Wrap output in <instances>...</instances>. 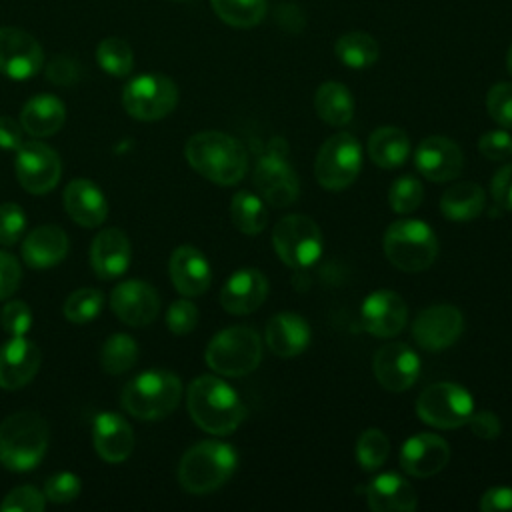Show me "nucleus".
<instances>
[{
    "instance_id": "obj_1",
    "label": "nucleus",
    "mask_w": 512,
    "mask_h": 512,
    "mask_svg": "<svg viewBox=\"0 0 512 512\" xmlns=\"http://www.w3.org/2000/svg\"><path fill=\"white\" fill-rule=\"evenodd\" d=\"M184 156L200 176L220 186L240 182L248 170V152L244 144L218 130L190 136L184 146Z\"/></svg>"
},
{
    "instance_id": "obj_2",
    "label": "nucleus",
    "mask_w": 512,
    "mask_h": 512,
    "mask_svg": "<svg viewBox=\"0 0 512 512\" xmlns=\"http://www.w3.org/2000/svg\"><path fill=\"white\" fill-rule=\"evenodd\" d=\"M186 406L196 426L216 436L232 434L246 416L238 392L216 376L192 380L186 390Z\"/></svg>"
},
{
    "instance_id": "obj_3",
    "label": "nucleus",
    "mask_w": 512,
    "mask_h": 512,
    "mask_svg": "<svg viewBox=\"0 0 512 512\" xmlns=\"http://www.w3.org/2000/svg\"><path fill=\"white\" fill-rule=\"evenodd\" d=\"M48 448V424L32 410L10 414L0 424V462L14 472L36 468Z\"/></svg>"
},
{
    "instance_id": "obj_4",
    "label": "nucleus",
    "mask_w": 512,
    "mask_h": 512,
    "mask_svg": "<svg viewBox=\"0 0 512 512\" xmlns=\"http://www.w3.org/2000/svg\"><path fill=\"white\" fill-rule=\"evenodd\" d=\"M236 450L218 440H204L188 448L178 466V480L190 494H208L220 488L236 470Z\"/></svg>"
},
{
    "instance_id": "obj_5",
    "label": "nucleus",
    "mask_w": 512,
    "mask_h": 512,
    "mask_svg": "<svg viewBox=\"0 0 512 512\" xmlns=\"http://www.w3.org/2000/svg\"><path fill=\"white\" fill-rule=\"evenodd\" d=\"M182 382L168 370H148L132 378L122 390V408L140 420H160L180 402Z\"/></svg>"
},
{
    "instance_id": "obj_6",
    "label": "nucleus",
    "mask_w": 512,
    "mask_h": 512,
    "mask_svg": "<svg viewBox=\"0 0 512 512\" xmlns=\"http://www.w3.org/2000/svg\"><path fill=\"white\" fill-rule=\"evenodd\" d=\"M384 254L402 272H422L438 256V238L422 220H396L384 234Z\"/></svg>"
},
{
    "instance_id": "obj_7",
    "label": "nucleus",
    "mask_w": 512,
    "mask_h": 512,
    "mask_svg": "<svg viewBox=\"0 0 512 512\" xmlns=\"http://www.w3.org/2000/svg\"><path fill=\"white\" fill-rule=\"evenodd\" d=\"M206 364L222 376H244L262 360V340L254 328L230 326L220 330L206 346Z\"/></svg>"
},
{
    "instance_id": "obj_8",
    "label": "nucleus",
    "mask_w": 512,
    "mask_h": 512,
    "mask_svg": "<svg viewBox=\"0 0 512 512\" xmlns=\"http://www.w3.org/2000/svg\"><path fill=\"white\" fill-rule=\"evenodd\" d=\"M278 258L294 270L310 268L322 256V232L318 224L304 214H288L280 218L272 232Z\"/></svg>"
},
{
    "instance_id": "obj_9",
    "label": "nucleus",
    "mask_w": 512,
    "mask_h": 512,
    "mask_svg": "<svg viewBox=\"0 0 512 512\" xmlns=\"http://www.w3.org/2000/svg\"><path fill=\"white\" fill-rule=\"evenodd\" d=\"M474 412L472 394L456 382H434L416 400V414L434 428L452 430L468 422Z\"/></svg>"
},
{
    "instance_id": "obj_10",
    "label": "nucleus",
    "mask_w": 512,
    "mask_h": 512,
    "mask_svg": "<svg viewBox=\"0 0 512 512\" xmlns=\"http://www.w3.org/2000/svg\"><path fill=\"white\" fill-rule=\"evenodd\" d=\"M362 170V148L348 132L332 134L318 150L314 176L326 190L338 192L348 188Z\"/></svg>"
},
{
    "instance_id": "obj_11",
    "label": "nucleus",
    "mask_w": 512,
    "mask_h": 512,
    "mask_svg": "<svg viewBox=\"0 0 512 512\" xmlns=\"http://www.w3.org/2000/svg\"><path fill=\"white\" fill-rule=\"evenodd\" d=\"M178 104V86L164 74H142L132 78L122 92L124 110L142 122L168 116Z\"/></svg>"
},
{
    "instance_id": "obj_12",
    "label": "nucleus",
    "mask_w": 512,
    "mask_h": 512,
    "mask_svg": "<svg viewBox=\"0 0 512 512\" xmlns=\"http://www.w3.org/2000/svg\"><path fill=\"white\" fill-rule=\"evenodd\" d=\"M14 168L20 186L38 196L50 192L62 176L60 156L48 144L38 140L22 142V146L16 150Z\"/></svg>"
},
{
    "instance_id": "obj_13",
    "label": "nucleus",
    "mask_w": 512,
    "mask_h": 512,
    "mask_svg": "<svg viewBox=\"0 0 512 512\" xmlns=\"http://www.w3.org/2000/svg\"><path fill=\"white\" fill-rule=\"evenodd\" d=\"M254 186L270 206L284 208L290 206L300 192V182L290 166L286 154L278 148H270L258 158L254 168Z\"/></svg>"
},
{
    "instance_id": "obj_14",
    "label": "nucleus",
    "mask_w": 512,
    "mask_h": 512,
    "mask_svg": "<svg viewBox=\"0 0 512 512\" xmlns=\"http://www.w3.org/2000/svg\"><path fill=\"white\" fill-rule=\"evenodd\" d=\"M44 66V50L26 30L0 28V72L12 80H28Z\"/></svg>"
},
{
    "instance_id": "obj_15",
    "label": "nucleus",
    "mask_w": 512,
    "mask_h": 512,
    "mask_svg": "<svg viewBox=\"0 0 512 512\" xmlns=\"http://www.w3.org/2000/svg\"><path fill=\"white\" fill-rule=\"evenodd\" d=\"M464 328L462 312L452 304H432L424 308L414 324L412 336L420 348L436 352L452 346Z\"/></svg>"
},
{
    "instance_id": "obj_16",
    "label": "nucleus",
    "mask_w": 512,
    "mask_h": 512,
    "mask_svg": "<svg viewBox=\"0 0 512 512\" xmlns=\"http://www.w3.org/2000/svg\"><path fill=\"white\" fill-rule=\"evenodd\" d=\"M372 370L382 388L390 392H404L420 376V358L408 344L390 342L376 350Z\"/></svg>"
},
{
    "instance_id": "obj_17",
    "label": "nucleus",
    "mask_w": 512,
    "mask_h": 512,
    "mask_svg": "<svg viewBox=\"0 0 512 512\" xmlns=\"http://www.w3.org/2000/svg\"><path fill=\"white\" fill-rule=\"evenodd\" d=\"M406 318V302L392 290H376L368 294L360 308L362 328L376 338L396 336L406 326Z\"/></svg>"
},
{
    "instance_id": "obj_18",
    "label": "nucleus",
    "mask_w": 512,
    "mask_h": 512,
    "mask_svg": "<svg viewBox=\"0 0 512 512\" xmlns=\"http://www.w3.org/2000/svg\"><path fill=\"white\" fill-rule=\"evenodd\" d=\"M414 164L426 180L448 182L460 176L464 154L454 140L446 136H428L418 144Z\"/></svg>"
},
{
    "instance_id": "obj_19",
    "label": "nucleus",
    "mask_w": 512,
    "mask_h": 512,
    "mask_svg": "<svg viewBox=\"0 0 512 512\" xmlns=\"http://www.w3.org/2000/svg\"><path fill=\"white\" fill-rule=\"evenodd\" d=\"M110 308L124 324L146 326L158 316L160 298L148 282L124 280L112 290Z\"/></svg>"
},
{
    "instance_id": "obj_20",
    "label": "nucleus",
    "mask_w": 512,
    "mask_h": 512,
    "mask_svg": "<svg viewBox=\"0 0 512 512\" xmlns=\"http://www.w3.org/2000/svg\"><path fill=\"white\" fill-rule=\"evenodd\" d=\"M450 460L448 442L430 432L410 436L400 450V466L414 478H428L438 474Z\"/></svg>"
},
{
    "instance_id": "obj_21",
    "label": "nucleus",
    "mask_w": 512,
    "mask_h": 512,
    "mask_svg": "<svg viewBox=\"0 0 512 512\" xmlns=\"http://www.w3.org/2000/svg\"><path fill=\"white\" fill-rule=\"evenodd\" d=\"M40 348L26 336H12L0 346V388L18 390L26 386L40 368Z\"/></svg>"
},
{
    "instance_id": "obj_22",
    "label": "nucleus",
    "mask_w": 512,
    "mask_h": 512,
    "mask_svg": "<svg viewBox=\"0 0 512 512\" xmlns=\"http://www.w3.org/2000/svg\"><path fill=\"white\" fill-rule=\"evenodd\" d=\"M268 296V280L256 268L236 270L220 290V304L228 314H250L258 310Z\"/></svg>"
},
{
    "instance_id": "obj_23",
    "label": "nucleus",
    "mask_w": 512,
    "mask_h": 512,
    "mask_svg": "<svg viewBox=\"0 0 512 512\" xmlns=\"http://www.w3.org/2000/svg\"><path fill=\"white\" fill-rule=\"evenodd\" d=\"M130 240L118 228H104L90 246V264L98 278L112 280L122 276L130 266Z\"/></svg>"
},
{
    "instance_id": "obj_24",
    "label": "nucleus",
    "mask_w": 512,
    "mask_h": 512,
    "mask_svg": "<svg viewBox=\"0 0 512 512\" xmlns=\"http://www.w3.org/2000/svg\"><path fill=\"white\" fill-rule=\"evenodd\" d=\"M170 280L182 296H200L208 290L212 274L206 256L194 246H178L170 256Z\"/></svg>"
},
{
    "instance_id": "obj_25",
    "label": "nucleus",
    "mask_w": 512,
    "mask_h": 512,
    "mask_svg": "<svg viewBox=\"0 0 512 512\" xmlns=\"http://www.w3.org/2000/svg\"><path fill=\"white\" fill-rule=\"evenodd\" d=\"M92 440L98 456L112 464L124 462L134 448V432L116 412H100L94 418Z\"/></svg>"
},
{
    "instance_id": "obj_26",
    "label": "nucleus",
    "mask_w": 512,
    "mask_h": 512,
    "mask_svg": "<svg viewBox=\"0 0 512 512\" xmlns=\"http://www.w3.org/2000/svg\"><path fill=\"white\" fill-rule=\"evenodd\" d=\"M62 202L68 216L84 228H96L108 216V202L102 190L86 178L68 182L62 194Z\"/></svg>"
},
{
    "instance_id": "obj_27",
    "label": "nucleus",
    "mask_w": 512,
    "mask_h": 512,
    "mask_svg": "<svg viewBox=\"0 0 512 512\" xmlns=\"http://www.w3.org/2000/svg\"><path fill=\"white\" fill-rule=\"evenodd\" d=\"M264 338L270 352H274L280 358H292L308 348L312 330L310 324L300 314L280 312L268 320Z\"/></svg>"
},
{
    "instance_id": "obj_28",
    "label": "nucleus",
    "mask_w": 512,
    "mask_h": 512,
    "mask_svg": "<svg viewBox=\"0 0 512 512\" xmlns=\"http://www.w3.org/2000/svg\"><path fill=\"white\" fill-rule=\"evenodd\" d=\"M366 502L374 512H412L418 506V496L408 480L386 472L366 486Z\"/></svg>"
},
{
    "instance_id": "obj_29",
    "label": "nucleus",
    "mask_w": 512,
    "mask_h": 512,
    "mask_svg": "<svg viewBox=\"0 0 512 512\" xmlns=\"http://www.w3.org/2000/svg\"><path fill=\"white\" fill-rule=\"evenodd\" d=\"M68 252V236L54 224L34 228L22 242V258L30 268L42 270L56 266Z\"/></svg>"
},
{
    "instance_id": "obj_30",
    "label": "nucleus",
    "mask_w": 512,
    "mask_h": 512,
    "mask_svg": "<svg viewBox=\"0 0 512 512\" xmlns=\"http://www.w3.org/2000/svg\"><path fill=\"white\" fill-rule=\"evenodd\" d=\"M64 120H66V106L54 94L32 96L20 112L22 128L36 138L56 134L64 126Z\"/></svg>"
},
{
    "instance_id": "obj_31",
    "label": "nucleus",
    "mask_w": 512,
    "mask_h": 512,
    "mask_svg": "<svg viewBox=\"0 0 512 512\" xmlns=\"http://www.w3.org/2000/svg\"><path fill=\"white\" fill-rule=\"evenodd\" d=\"M486 208V192L476 182H456L444 190L440 198V212L452 222H468Z\"/></svg>"
},
{
    "instance_id": "obj_32",
    "label": "nucleus",
    "mask_w": 512,
    "mask_h": 512,
    "mask_svg": "<svg viewBox=\"0 0 512 512\" xmlns=\"http://www.w3.org/2000/svg\"><path fill=\"white\" fill-rule=\"evenodd\" d=\"M368 154L380 168H398L410 154V138L398 126H380L368 138Z\"/></svg>"
},
{
    "instance_id": "obj_33",
    "label": "nucleus",
    "mask_w": 512,
    "mask_h": 512,
    "mask_svg": "<svg viewBox=\"0 0 512 512\" xmlns=\"http://www.w3.org/2000/svg\"><path fill=\"white\" fill-rule=\"evenodd\" d=\"M316 114L330 126H346L354 116V98L342 82L328 80L314 94Z\"/></svg>"
},
{
    "instance_id": "obj_34",
    "label": "nucleus",
    "mask_w": 512,
    "mask_h": 512,
    "mask_svg": "<svg viewBox=\"0 0 512 512\" xmlns=\"http://www.w3.org/2000/svg\"><path fill=\"white\" fill-rule=\"evenodd\" d=\"M334 52H336V58L344 66L354 68V70L372 66L380 56L378 42L370 34L360 32V30L342 34L334 44Z\"/></svg>"
},
{
    "instance_id": "obj_35",
    "label": "nucleus",
    "mask_w": 512,
    "mask_h": 512,
    "mask_svg": "<svg viewBox=\"0 0 512 512\" xmlns=\"http://www.w3.org/2000/svg\"><path fill=\"white\" fill-rule=\"evenodd\" d=\"M230 218L240 232L256 236L266 228L268 212L260 196L248 190H240L230 200Z\"/></svg>"
},
{
    "instance_id": "obj_36",
    "label": "nucleus",
    "mask_w": 512,
    "mask_h": 512,
    "mask_svg": "<svg viewBox=\"0 0 512 512\" xmlns=\"http://www.w3.org/2000/svg\"><path fill=\"white\" fill-rule=\"evenodd\" d=\"M214 14L228 26L254 28L266 16V0H210Z\"/></svg>"
},
{
    "instance_id": "obj_37",
    "label": "nucleus",
    "mask_w": 512,
    "mask_h": 512,
    "mask_svg": "<svg viewBox=\"0 0 512 512\" xmlns=\"http://www.w3.org/2000/svg\"><path fill=\"white\" fill-rule=\"evenodd\" d=\"M138 360V344L128 334H112L100 352V364L108 374H124Z\"/></svg>"
},
{
    "instance_id": "obj_38",
    "label": "nucleus",
    "mask_w": 512,
    "mask_h": 512,
    "mask_svg": "<svg viewBox=\"0 0 512 512\" xmlns=\"http://www.w3.org/2000/svg\"><path fill=\"white\" fill-rule=\"evenodd\" d=\"M96 60L104 72L110 76H128L134 66V54L128 42L116 36H108L100 40L96 46Z\"/></svg>"
},
{
    "instance_id": "obj_39",
    "label": "nucleus",
    "mask_w": 512,
    "mask_h": 512,
    "mask_svg": "<svg viewBox=\"0 0 512 512\" xmlns=\"http://www.w3.org/2000/svg\"><path fill=\"white\" fill-rule=\"evenodd\" d=\"M390 454V442L378 428L364 430L356 440V462L362 470L372 472L380 468Z\"/></svg>"
},
{
    "instance_id": "obj_40",
    "label": "nucleus",
    "mask_w": 512,
    "mask_h": 512,
    "mask_svg": "<svg viewBox=\"0 0 512 512\" xmlns=\"http://www.w3.org/2000/svg\"><path fill=\"white\" fill-rule=\"evenodd\" d=\"M422 200H424V188H422V182L416 176L404 174V176H398L390 184L388 202H390V208L396 214L414 212L420 206Z\"/></svg>"
},
{
    "instance_id": "obj_41",
    "label": "nucleus",
    "mask_w": 512,
    "mask_h": 512,
    "mask_svg": "<svg viewBox=\"0 0 512 512\" xmlns=\"http://www.w3.org/2000/svg\"><path fill=\"white\" fill-rule=\"evenodd\" d=\"M104 304V296L96 288L74 290L64 302V316L74 324H86L94 320Z\"/></svg>"
},
{
    "instance_id": "obj_42",
    "label": "nucleus",
    "mask_w": 512,
    "mask_h": 512,
    "mask_svg": "<svg viewBox=\"0 0 512 512\" xmlns=\"http://www.w3.org/2000/svg\"><path fill=\"white\" fill-rule=\"evenodd\" d=\"M486 112L502 128H512V84L498 82L486 94Z\"/></svg>"
},
{
    "instance_id": "obj_43",
    "label": "nucleus",
    "mask_w": 512,
    "mask_h": 512,
    "mask_svg": "<svg viewBox=\"0 0 512 512\" xmlns=\"http://www.w3.org/2000/svg\"><path fill=\"white\" fill-rule=\"evenodd\" d=\"M46 504L44 492L34 486H18L0 502L2 512H42Z\"/></svg>"
},
{
    "instance_id": "obj_44",
    "label": "nucleus",
    "mask_w": 512,
    "mask_h": 512,
    "mask_svg": "<svg viewBox=\"0 0 512 512\" xmlns=\"http://www.w3.org/2000/svg\"><path fill=\"white\" fill-rule=\"evenodd\" d=\"M0 324L10 336H26L32 328V310L24 300H10L0 310Z\"/></svg>"
},
{
    "instance_id": "obj_45",
    "label": "nucleus",
    "mask_w": 512,
    "mask_h": 512,
    "mask_svg": "<svg viewBox=\"0 0 512 512\" xmlns=\"http://www.w3.org/2000/svg\"><path fill=\"white\" fill-rule=\"evenodd\" d=\"M26 228V214L16 202L0 204V244L14 246Z\"/></svg>"
},
{
    "instance_id": "obj_46",
    "label": "nucleus",
    "mask_w": 512,
    "mask_h": 512,
    "mask_svg": "<svg viewBox=\"0 0 512 512\" xmlns=\"http://www.w3.org/2000/svg\"><path fill=\"white\" fill-rule=\"evenodd\" d=\"M80 490H82L80 478L72 472H58L50 476L44 484V496L54 504H66L76 500Z\"/></svg>"
},
{
    "instance_id": "obj_47",
    "label": "nucleus",
    "mask_w": 512,
    "mask_h": 512,
    "mask_svg": "<svg viewBox=\"0 0 512 512\" xmlns=\"http://www.w3.org/2000/svg\"><path fill=\"white\" fill-rule=\"evenodd\" d=\"M166 324L172 334L184 336L192 332L198 324V308L190 300H176L166 312Z\"/></svg>"
},
{
    "instance_id": "obj_48",
    "label": "nucleus",
    "mask_w": 512,
    "mask_h": 512,
    "mask_svg": "<svg viewBox=\"0 0 512 512\" xmlns=\"http://www.w3.org/2000/svg\"><path fill=\"white\" fill-rule=\"evenodd\" d=\"M478 150L484 158L492 162H500L512 156V134L504 130L484 132L478 140Z\"/></svg>"
},
{
    "instance_id": "obj_49",
    "label": "nucleus",
    "mask_w": 512,
    "mask_h": 512,
    "mask_svg": "<svg viewBox=\"0 0 512 512\" xmlns=\"http://www.w3.org/2000/svg\"><path fill=\"white\" fill-rule=\"evenodd\" d=\"M46 78L58 86H72L80 80V66L74 58L58 54L46 64Z\"/></svg>"
},
{
    "instance_id": "obj_50",
    "label": "nucleus",
    "mask_w": 512,
    "mask_h": 512,
    "mask_svg": "<svg viewBox=\"0 0 512 512\" xmlns=\"http://www.w3.org/2000/svg\"><path fill=\"white\" fill-rule=\"evenodd\" d=\"M20 278L22 272L18 260L12 254L0 250V300H6L16 292Z\"/></svg>"
},
{
    "instance_id": "obj_51",
    "label": "nucleus",
    "mask_w": 512,
    "mask_h": 512,
    "mask_svg": "<svg viewBox=\"0 0 512 512\" xmlns=\"http://www.w3.org/2000/svg\"><path fill=\"white\" fill-rule=\"evenodd\" d=\"M490 194L498 208L512 210V162L502 166L490 184Z\"/></svg>"
},
{
    "instance_id": "obj_52",
    "label": "nucleus",
    "mask_w": 512,
    "mask_h": 512,
    "mask_svg": "<svg viewBox=\"0 0 512 512\" xmlns=\"http://www.w3.org/2000/svg\"><path fill=\"white\" fill-rule=\"evenodd\" d=\"M472 430L474 436L478 438H484V440H494L500 436V430H502V424H500V418L490 412V410H482V412H472V416L468 418L466 422Z\"/></svg>"
},
{
    "instance_id": "obj_53",
    "label": "nucleus",
    "mask_w": 512,
    "mask_h": 512,
    "mask_svg": "<svg viewBox=\"0 0 512 512\" xmlns=\"http://www.w3.org/2000/svg\"><path fill=\"white\" fill-rule=\"evenodd\" d=\"M480 510H484V512L512 510V488H508V486L488 488L480 498Z\"/></svg>"
},
{
    "instance_id": "obj_54",
    "label": "nucleus",
    "mask_w": 512,
    "mask_h": 512,
    "mask_svg": "<svg viewBox=\"0 0 512 512\" xmlns=\"http://www.w3.org/2000/svg\"><path fill=\"white\" fill-rule=\"evenodd\" d=\"M22 124L10 116H0V148L16 152L22 146Z\"/></svg>"
},
{
    "instance_id": "obj_55",
    "label": "nucleus",
    "mask_w": 512,
    "mask_h": 512,
    "mask_svg": "<svg viewBox=\"0 0 512 512\" xmlns=\"http://www.w3.org/2000/svg\"><path fill=\"white\" fill-rule=\"evenodd\" d=\"M506 68H508V72H510V76H512V44H510V48H508V52H506Z\"/></svg>"
}]
</instances>
